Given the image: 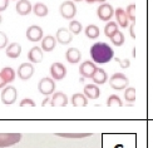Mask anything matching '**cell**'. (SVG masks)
Here are the masks:
<instances>
[{
  "instance_id": "obj_16",
  "label": "cell",
  "mask_w": 153,
  "mask_h": 148,
  "mask_svg": "<svg viewBox=\"0 0 153 148\" xmlns=\"http://www.w3.org/2000/svg\"><path fill=\"white\" fill-rule=\"evenodd\" d=\"M83 94H84L85 97L89 98V99H97V98H99L100 91H99V88L97 87V84H87L84 87Z\"/></svg>"
},
{
  "instance_id": "obj_30",
  "label": "cell",
  "mask_w": 153,
  "mask_h": 148,
  "mask_svg": "<svg viewBox=\"0 0 153 148\" xmlns=\"http://www.w3.org/2000/svg\"><path fill=\"white\" fill-rule=\"evenodd\" d=\"M82 24L78 22V20H72L71 23H69V31H71L72 34L76 35V34H79L80 31H82Z\"/></svg>"
},
{
  "instance_id": "obj_33",
  "label": "cell",
  "mask_w": 153,
  "mask_h": 148,
  "mask_svg": "<svg viewBox=\"0 0 153 148\" xmlns=\"http://www.w3.org/2000/svg\"><path fill=\"white\" fill-rule=\"evenodd\" d=\"M6 45H8V36L4 31H0V49L6 48Z\"/></svg>"
},
{
  "instance_id": "obj_11",
  "label": "cell",
  "mask_w": 153,
  "mask_h": 148,
  "mask_svg": "<svg viewBox=\"0 0 153 148\" xmlns=\"http://www.w3.org/2000/svg\"><path fill=\"white\" fill-rule=\"evenodd\" d=\"M55 39H56V42H58V43H60L62 45H67V44H69L72 42L73 34L69 31V29L60 28V29H58V31H56Z\"/></svg>"
},
{
  "instance_id": "obj_41",
  "label": "cell",
  "mask_w": 153,
  "mask_h": 148,
  "mask_svg": "<svg viewBox=\"0 0 153 148\" xmlns=\"http://www.w3.org/2000/svg\"><path fill=\"white\" fill-rule=\"evenodd\" d=\"M1 22H3V18H1V15H0V24H1Z\"/></svg>"
},
{
  "instance_id": "obj_40",
  "label": "cell",
  "mask_w": 153,
  "mask_h": 148,
  "mask_svg": "<svg viewBox=\"0 0 153 148\" xmlns=\"http://www.w3.org/2000/svg\"><path fill=\"white\" fill-rule=\"evenodd\" d=\"M85 1H87V3H89V4H92V3H94V1H95V0H85Z\"/></svg>"
},
{
  "instance_id": "obj_13",
  "label": "cell",
  "mask_w": 153,
  "mask_h": 148,
  "mask_svg": "<svg viewBox=\"0 0 153 148\" xmlns=\"http://www.w3.org/2000/svg\"><path fill=\"white\" fill-rule=\"evenodd\" d=\"M49 103L52 107H65L68 104V97H67L65 93L56 92L53 94V97Z\"/></svg>"
},
{
  "instance_id": "obj_14",
  "label": "cell",
  "mask_w": 153,
  "mask_h": 148,
  "mask_svg": "<svg viewBox=\"0 0 153 148\" xmlns=\"http://www.w3.org/2000/svg\"><path fill=\"white\" fill-rule=\"evenodd\" d=\"M114 15H116V19H117V24L119 25L120 28H127L128 27V15H127V13L122 9V8H117L114 10Z\"/></svg>"
},
{
  "instance_id": "obj_21",
  "label": "cell",
  "mask_w": 153,
  "mask_h": 148,
  "mask_svg": "<svg viewBox=\"0 0 153 148\" xmlns=\"http://www.w3.org/2000/svg\"><path fill=\"white\" fill-rule=\"evenodd\" d=\"M71 103L73 104V107H76V108L85 107L88 104V98L83 93H75V94H73Z\"/></svg>"
},
{
  "instance_id": "obj_6",
  "label": "cell",
  "mask_w": 153,
  "mask_h": 148,
  "mask_svg": "<svg viewBox=\"0 0 153 148\" xmlns=\"http://www.w3.org/2000/svg\"><path fill=\"white\" fill-rule=\"evenodd\" d=\"M16 97H18V92L13 86H8V87H5L3 89V92H1V102L4 103V104L9 106V104L15 103Z\"/></svg>"
},
{
  "instance_id": "obj_10",
  "label": "cell",
  "mask_w": 153,
  "mask_h": 148,
  "mask_svg": "<svg viewBox=\"0 0 153 148\" xmlns=\"http://www.w3.org/2000/svg\"><path fill=\"white\" fill-rule=\"evenodd\" d=\"M95 70H97V67H95V64L91 60L83 62L79 65V73L82 77H84V78H92L93 74L95 73Z\"/></svg>"
},
{
  "instance_id": "obj_7",
  "label": "cell",
  "mask_w": 153,
  "mask_h": 148,
  "mask_svg": "<svg viewBox=\"0 0 153 148\" xmlns=\"http://www.w3.org/2000/svg\"><path fill=\"white\" fill-rule=\"evenodd\" d=\"M113 14H114V9H113V6L109 5V4H102L98 10H97V15L98 18L100 19L102 22H109L111 19L113 18Z\"/></svg>"
},
{
  "instance_id": "obj_15",
  "label": "cell",
  "mask_w": 153,
  "mask_h": 148,
  "mask_svg": "<svg viewBox=\"0 0 153 148\" xmlns=\"http://www.w3.org/2000/svg\"><path fill=\"white\" fill-rule=\"evenodd\" d=\"M16 11H18V14L19 15H28L31 13V10H33V6H31L30 1L29 0H19V1L16 3Z\"/></svg>"
},
{
  "instance_id": "obj_20",
  "label": "cell",
  "mask_w": 153,
  "mask_h": 148,
  "mask_svg": "<svg viewBox=\"0 0 153 148\" xmlns=\"http://www.w3.org/2000/svg\"><path fill=\"white\" fill-rule=\"evenodd\" d=\"M55 45H56V39L55 36H52V35H47L45 38H43L42 40V49L44 51H52L55 49Z\"/></svg>"
},
{
  "instance_id": "obj_38",
  "label": "cell",
  "mask_w": 153,
  "mask_h": 148,
  "mask_svg": "<svg viewBox=\"0 0 153 148\" xmlns=\"http://www.w3.org/2000/svg\"><path fill=\"white\" fill-rule=\"evenodd\" d=\"M6 84H8V83H6V82H5V79L3 78V75H1V74H0V88H3V87H5Z\"/></svg>"
},
{
  "instance_id": "obj_4",
  "label": "cell",
  "mask_w": 153,
  "mask_h": 148,
  "mask_svg": "<svg viewBox=\"0 0 153 148\" xmlns=\"http://www.w3.org/2000/svg\"><path fill=\"white\" fill-rule=\"evenodd\" d=\"M38 91L44 95H50L55 91V83L49 77H44L38 83Z\"/></svg>"
},
{
  "instance_id": "obj_32",
  "label": "cell",
  "mask_w": 153,
  "mask_h": 148,
  "mask_svg": "<svg viewBox=\"0 0 153 148\" xmlns=\"http://www.w3.org/2000/svg\"><path fill=\"white\" fill-rule=\"evenodd\" d=\"M127 15H128V19L132 20V23L136 22V5L134 4H129L127 6Z\"/></svg>"
},
{
  "instance_id": "obj_25",
  "label": "cell",
  "mask_w": 153,
  "mask_h": 148,
  "mask_svg": "<svg viewBox=\"0 0 153 148\" xmlns=\"http://www.w3.org/2000/svg\"><path fill=\"white\" fill-rule=\"evenodd\" d=\"M0 74L3 75V78L5 79V82L8 83V84L11 82H14V79H15V72H14V69L10 67H5L1 72H0Z\"/></svg>"
},
{
  "instance_id": "obj_18",
  "label": "cell",
  "mask_w": 153,
  "mask_h": 148,
  "mask_svg": "<svg viewBox=\"0 0 153 148\" xmlns=\"http://www.w3.org/2000/svg\"><path fill=\"white\" fill-rule=\"evenodd\" d=\"M20 54H22V45L19 43H11L8 45V48H6V55H8L10 59H16Z\"/></svg>"
},
{
  "instance_id": "obj_27",
  "label": "cell",
  "mask_w": 153,
  "mask_h": 148,
  "mask_svg": "<svg viewBox=\"0 0 153 148\" xmlns=\"http://www.w3.org/2000/svg\"><path fill=\"white\" fill-rule=\"evenodd\" d=\"M56 136L63 138H87L91 137L92 133H56Z\"/></svg>"
},
{
  "instance_id": "obj_24",
  "label": "cell",
  "mask_w": 153,
  "mask_h": 148,
  "mask_svg": "<svg viewBox=\"0 0 153 148\" xmlns=\"http://www.w3.org/2000/svg\"><path fill=\"white\" fill-rule=\"evenodd\" d=\"M33 13L36 15V16H39V18H44V16H47L48 15V6L45 4H43V3H36L34 6H33Z\"/></svg>"
},
{
  "instance_id": "obj_34",
  "label": "cell",
  "mask_w": 153,
  "mask_h": 148,
  "mask_svg": "<svg viewBox=\"0 0 153 148\" xmlns=\"http://www.w3.org/2000/svg\"><path fill=\"white\" fill-rule=\"evenodd\" d=\"M20 107H35V102L30 98H25L20 102Z\"/></svg>"
},
{
  "instance_id": "obj_12",
  "label": "cell",
  "mask_w": 153,
  "mask_h": 148,
  "mask_svg": "<svg viewBox=\"0 0 153 148\" xmlns=\"http://www.w3.org/2000/svg\"><path fill=\"white\" fill-rule=\"evenodd\" d=\"M27 38H28L29 42H34V43L42 40L43 29L40 27H38V25H31V27H29L27 30Z\"/></svg>"
},
{
  "instance_id": "obj_28",
  "label": "cell",
  "mask_w": 153,
  "mask_h": 148,
  "mask_svg": "<svg viewBox=\"0 0 153 148\" xmlns=\"http://www.w3.org/2000/svg\"><path fill=\"white\" fill-rule=\"evenodd\" d=\"M111 40H112V43H113L116 47L123 45V44H124V34H123L120 30H118L117 33L111 38Z\"/></svg>"
},
{
  "instance_id": "obj_8",
  "label": "cell",
  "mask_w": 153,
  "mask_h": 148,
  "mask_svg": "<svg viewBox=\"0 0 153 148\" xmlns=\"http://www.w3.org/2000/svg\"><path fill=\"white\" fill-rule=\"evenodd\" d=\"M34 72H35V68L31 63H23L18 68V75L22 80H28L29 78H31Z\"/></svg>"
},
{
  "instance_id": "obj_42",
  "label": "cell",
  "mask_w": 153,
  "mask_h": 148,
  "mask_svg": "<svg viewBox=\"0 0 153 148\" xmlns=\"http://www.w3.org/2000/svg\"><path fill=\"white\" fill-rule=\"evenodd\" d=\"M73 1H83V0H73Z\"/></svg>"
},
{
  "instance_id": "obj_39",
  "label": "cell",
  "mask_w": 153,
  "mask_h": 148,
  "mask_svg": "<svg viewBox=\"0 0 153 148\" xmlns=\"http://www.w3.org/2000/svg\"><path fill=\"white\" fill-rule=\"evenodd\" d=\"M95 1H98V3H102V4H104V1H107V0H95Z\"/></svg>"
},
{
  "instance_id": "obj_26",
  "label": "cell",
  "mask_w": 153,
  "mask_h": 148,
  "mask_svg": "<svg viewBox=\"0 0 153 148\" xmlns=\"http://www.w3.org/2000/svg\"><path fill=\"white\" fill-rule=\"evenodd\" d=\"M119 29H118V24L116 23V22H108V24L105 25V28H104V34L109 38H111L117 33Z\"/></svg>"
},
{
  "instance_id": "obj_1",
  "label": "cell",
  "mask_w": 153,
  "mask_h": 148,
  "mask_svg": "<svg viewBox=\"0 0 153 148\" xmlns=\"http://www.w3.org/2000/svg\"><path fill=\"white\" fill-rule=\"evenodd\" d=\"M89 53H91V58L93 59V62L98 63V64L108 63L114 58L113 48H111L104 42H98V43L93 44V45L91 47Z\"/></svg>"
},
{
  "instance_id": "obj_2",
  "label": "cell",
  "mask_w": 153,
  "mask_h": 148,
  "mask_svg": "<svg viewBox=\"0 0 153 148\" xmlns=\"http://www.w3.org/2000/svg\"><path fill=\"white\" fill-rule=\"evenodd\" d=\"M128 83H129V79L123 73H114L109 78V86L111 88L116 89V91H122V89L127 88Z\"/></svg>"
},
{
  "instance_id": "obj_17",
  "label": "cell",
  "mask_w": 153,
  "mask_h": 148,
  "mask_svg": "<svg viewBox=\"0 0 153 148\" xmlns=\"http://www.w3.org/2000/svg\"><path fill=\"white\" fill-rule=\"evenodd\" d=\"M43 49L39 48V47H34L29 50L28 53V59L31 62V63H40L43 62Z\"/></svg>"
},
{
  "instance_id": "obj_29",
  "label": "cell",
  "mask_w": 153,
  "mask_h": 148,
  "mask_svg": "<svg viewBox=\"0 0 153 148\" xmlns=\"http://www.w3.org/2000/svg\"><path fill=\"white\" fill-rule=\"evenodd\" d=\"M107 106L108 107H122L123 106V102L120 100V98L116 94H112L109 95V98L107 100Z\"/></svg>"
},
{
  "instance_id": "obj_23",
  "label": "cell",
  "mask_w": 153,
  "mask_h": 148,
  "mask_svg": "<svg viewBox=\"0 0 153 148\" xmlns=\"http://www.w3.org/2000/svg\"><path fill=\"white\" fill-rule=\"evenodd\" d=\"M84 34H85V36L88 38V39H97V38L99 36V34H100V31H99V28L97 27V25L89 24L84 30Z\"/></svg>"
},
{
  "instance_id": "obj_3",
  "label": "cell",
  "mask_w": 153,
  "mask_h": 148,
  "mask_svg": "<svg viewBox=\"0 0 153 148\" xmlns=\"http://www.w3.org/2000/svg\"><path fill=\"white\" fill-rule=\"evenodd\" d=\"M20 133H0V148L14 146L18 142H20Z\"/></svg>"
},
{
  "instance_id": "obj_35",
  "label": "cell",
  "mask_w": 153,
  "mask_h": 148,
  "mask_svg": "<svg viewBox=\"0 0 153 148\" xmlns=\"http://www.w3.org/2000/svg\"><path fill=\"white\" fill-rule=\"evenodd\" d=\"M118 63H119V65H120V68H123V69H126V68H128L129 67V64H131V62L128 60V59H124V60H120L119 58H114Z\"/></svg>"
},
{
  "instance_id": "obj_36",
  "label": "cell",
  "mask_w": 153,
  "mask_h": 148,
  "mask_svg": "<svg viewBox=\"0 0 153 148\" xmlns=\"http://www.w3.org/2000/svg\"><path fill=\"white\" fill-rule=\"evenodd\" d=\"M8 5H9V0H0V13L6 10Z\"/></svg>"
},
{
  "instance_id": "obj_5",
  "label": "cell",
  "mask_w": 153,
  "mask_h": 148,
  "mask_svg": "<svg viewBox=\"0 0 153 148\" xmlns=\"http://www.w3.org/2000/svg\"><path fill=\"white\" fill-rule=\"evenodd\" d=\"M59 13L64 19L71 20V19H73L75 16V14H76V6H75V4L73 1L67 0V1H64L59 6Z\"/></svg>"
},
{
  "instance_id": "obj_19",
  "label": "cell",
  "mask_w": 153,
  "mask_h": 148,
  "mask_svg": "<svg viewBox=\"0 0 153 148\" xmlns=\"http://www.w3.org/2000/svg\"><path fill=\"white\" fill-rule=\"evenodd\" d=\"M65 58L71 64H76V63L80 62L82 54L76 48H69L67 50V53H65Z\"/></svg>"
},
{
  "instance_id": "obj_37",
  "label": "cell",
  "mask_w": 153,
  "mask_h": 148,
  "mask_svg": "<svg viewBox=\"0 0 153 148\" xmlns=\"http://www.w3.org/2000/svg\"><path fill=\"white\" fill-rule=\"evenodd\" d=\"M129 33H131L132 39H136V34H134V23H132V25L129 27Z\"/></svg>"
},
{
  "instance_id": "obj_22",
  "label": "cell",
  "mask_w": 153,
  "mask_h": 148,
  "mask_svg": "<svg viewBox=\"0 0 153 148\" xmlns=\"http://www.w3.org/2000/svg\"><path fill=\"white\" fill-rule=\"evenodd\" d=\"M92 79H93V82L95 83V84H104V83L107 82V79H108L107 72L102 68H97L95 73L92 77Z\"/></svg>"
},
{
  "instance_id": "obj_9",
  "label": "cell",
  "mask_w": 153,
  "mask_h": 148,
  "mask_svg": "<svg viewBox=\"0 0 153 148\" xmlns=\"http://www.w3.org/2000/svg\"><path fill=\"white\" fill-rule=\"evenodd\" d=\"M50 74H52L53 79L62 80V79H64L67 75V68L64 64H62V63H53L52 65H50Z\"/></svg>"
},
{
  "instance_id": "obj_31",
  "label": "cell",
  "mask_w": 153,
  "mask_h": 148,
  "mask_svg": "<svg viewBox=\"0 0 153 148\" xmlns=\"http://www.w3.org/2000/svg\"><path fill=\"white\" fill-rule=\"evenodd\" d=\"M124 98L127 102H129V103H134L136 100V88H127L126 89V92H124Z\"/></svg>"
}]
</instances>
